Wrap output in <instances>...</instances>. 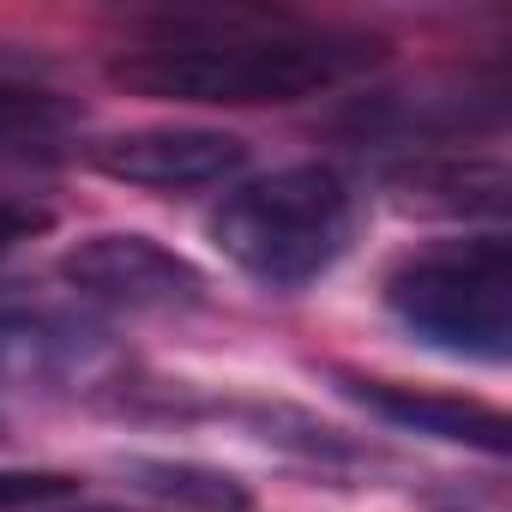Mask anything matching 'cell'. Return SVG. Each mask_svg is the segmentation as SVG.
Wrapping results in <instances>:
<instances>
[{"label":"cell","instance_id":"52a82bcc","mask_svg":"<svg viewBox=\"0 0 512 512\" xmlns=\"http://www.w3.org/2000/svg\"><path fill=\"white\" fill-rule=\"evenodd\" d=\"M344 398H356L362 410H374L392 428L428 434V440H452V446H476L488 458H500L512 446V422L482 404V398H452V392H416L398 380H368V374H344Z\"/></svg>","mask_w":512,"mask_h":512},{"label":"cell","instance_id":"7c38bea8","mask_svg":"<svg viewBox=\"0 0 512 512\" xmlns=\"http://www.w3.org/2000/svg\"><path fill=\"white\" fill-rule=\"evenodd\" d=\"M73 512H115V506H73Z\"/></svg>","mask_w":512,"mask_h":512},{"label":"cell","instance_id":"8992f818","mask_svg":"<svg viewBox=\"0 0 512 512\" xmlns=\"http://www.w3.org/2000/svg\"><path fill=\"white\" fill-rule=\"evenodd\" d=\"M109 368V338L97 326L43 314V308H0V386H85Z\"/></svg>","mask_w":512,"mask_h":512},{"label":"cell","instance_id":"277c9868","mask_svg":"<svg viewBox=\"0 0 512 512\" xmlns=\"http://www.w3.org/2000/svg\"><path fill=\"white\" fill-rule=\"evenodd\" d=\"M61 278L103 308H127V314H181L205 302V272L193 260H181L175 247L133 235V229H103L91 241H79Z\"/></svg>","mask_w":512,"mask_h":512},{"label":"cell","instance_id":"3957f363","mask_svg":"<svg viewBox=\"0 0 512 512\" xmlns=\"http://www.w3.org/2000/svg\"><path fill=\"white\" fill-rule=\"evenodd\" d=\"M392 320L440 356L506 362L512 356V253L500 235L440 241L386 272Z\"/></svg>","mask_w":512,"mask_h":512},{"label":"cell","instance_id":"30bf717a","mask_svg":"<svg viewBox=\"0 0 512 512\" xmlns=\"http://www.w3.org/2000/svg\"><path fill=\"white\" fill-rule=\"evenodd\" d=\"M79 500V476L67 470H0V512H55Z\"/></svg>","mask_w":512,"mask_h":512},{"label":"cell","instance_id":"9c48e42d","mask_svg":"<svg viewBox=\"0 0 512 512\" xmlns=\"http://www.w3.org/2000/svg\"><path fill=\"white\" fill-rule=\"evenodd\" d=\"M73 121H79V109H73L61 91L0 79V151H7V145H49V139H61Z\"/></svg>","mask_w":512,"mask_h":512},{"label":"cell","instance_id":"ba28073f","mask_svg":"<svg viewBox=\"0 0 512 512\" xmlns=\"http://www.w3.org/2000/svg\"><path fill=\"white\" fill-rule=\"evenodd\" d=\"M127 476H133L139 494L187 506V512H253V494H247L241 476L193 464V458H133Z\"/></svg>","mask_w":512,"mask_h":512},{"label":"cell","instance_id":"6da1fadb","mask_svg":"<svg viewBox=\"0 0 512 512\" xmlns=\"http://www.w3.org/2000/svg\"><path fill=\"white\" fill-rule=\"evenodd\" d=\"M386 49L374 37L344 31H302V25H169L157 43H139L109 61V79L163 97V103H205V109H253V103H302L320 97Z\"/></svg>","mask_w":512,"mask_h":512},{"label":"cell","instance_id":"8fae6325","mask_svg":"<svg viewBox=\"0 0 512 512\" xmlns=\"http://www.w3.org/2000/svg\"><path fill=\"white\" fill-rule=\"evenodd\" d=\"M55 217L43 211V205H25V199H0V253H13L19 241H31V235H43Z\"/></svg>","mask_w":512,"mask_h":512},{"label":"cell","instance_id":"5b68a950","mask_svg":"<svg viewBox=\"0 0 512 512\" xmlns=\"http://www.w3.org/2000/svg\"><path fill=\"white\" fill-rule=\"evenodd\" d=\"M91 163L109 181L145 187V193H199L223 187L247 169V145L217 127H139L121 139H103Z\"/></svg>","mask_w":512,"mask_h":512},{"label":"cell","instance_id":"7a4b0ae2","mask_svg":"<svg viewBox=\"0 0 512 512\" xmlns=\"http://www.w3.org/2000/svg\"><path fill=\"white\" fill-rule=\"evenodd\" d=\"M350 235H356V205L338 169L326 163L272 169L235 187L211 217V241L223 247V260L266 290H302L326 278L344 260Z\"/></svg>","mask_w":512,"mask_h":512}]
</instances>
